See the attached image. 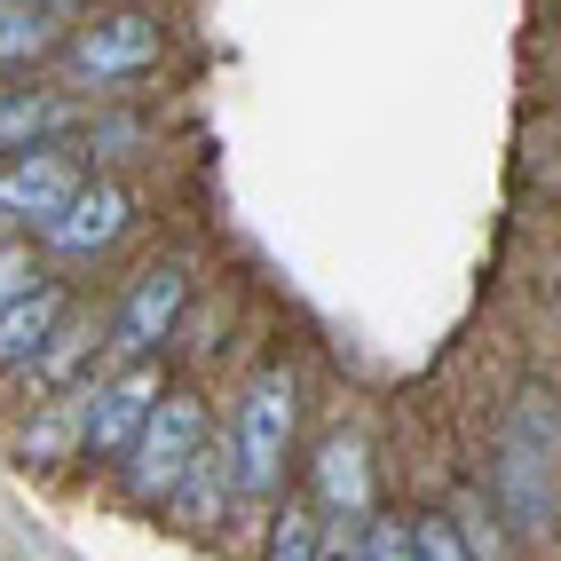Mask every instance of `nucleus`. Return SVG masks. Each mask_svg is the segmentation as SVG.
Instances as JSON below:
<instances>
[{
  "label": "nucleus",
  "mask_w": 561,
  "mask_h": 561,
  "mask_svg": "<svg viewBox=\"0 0 561 561\" xmlns=\"http://www.w3.org/2000/svg\"><path fill=\"white\" fill-rule=\"evenodd\" d=\"M301 420H309V371L293 356H261L230 396V427H214L238 467L245 514H270L293 491V474H301Z\"/></svg>",
  "instance_id": "obj_1"
},
{
  "label": "nucleus",
  "mask_w": 561,
  "mask_h": 561,
  "mask_svg": "<svg viewBox=\"0 0 561 561\" xmlns=\"http://www.w3.org/2000/svg\"><path fill=\"white\" fill-rule=\"evenodd\" d=\"M159 64H167V24H159V9L119 0V9H88L80 24H71V32H64V56H56L48 71H56V88H71L80 103H127Z\"/></svg>",
  "instance_id": "obj_2"
},
{
  "label": "nucleus",
  "mask_w": 561,
  "mask_h": 561,
  "mask_svg": "<svg viewBox=\"0 0 561 561\" xmlns=\"http://www.w3.org/2000/svg\"><path fill=\"white\" fill-rule=\"evenodd\" d=\"M206 443H214V396H206V380H167L159 411L135 435V451L111 467V499L135 506V514H159L174 499V482L198 467Z\"/></svg>",
  "instance_id": "obj_3"
},
{
  "label": "nucleus",
  "mask_w": 561,
  "mask_h": 561,
  "mask_svg": "<svg viewBox=\"0 0 561 561\" xmlns=\"http://www.w3.org/2000/svg\"><path fill=\"white\" fill-rule=\"evenodd\" d=\"M191 293H198V253L191 245H167V253L142 261V270L119 285V301L103 309V371L167 364V341H174L182 309H191Z\"/></svg>",
  "instance_id": "obj_4"
},
{
  "label": "nucleus",
  "mask_w": 561,
  "mask_h": 561,
  "mask_svg": "<svg viewBox=\"0 0 561 561\" xmlns=\"http://www.w3.org/2000/svg\"><path fill=\"white\" fill-rule=\"evenodd\" d=\"M482 499H491V514L506 522V538L522 553L561 546V467L538 451V443H522L506 420L491 435V459H482Z\"/></svg>",
  "instance_id": "obj_5"
},
{
  "label": "nucleus",
  "mask_w": 561,
  "mask_h": 561,
  "mask_svg": "<svg viewBox=\"0 0 561 561\" xmlns=\"http://www.w3.org/2000/svg\"><path fill=\"white\" fill-rule=\"evenodd\" d=\"M142 230V191L127 174H88L80 198H71L41 238H32V253L48 261V270H103L111 253H127V238Z\"/></svg>",
  "instance_id": "obj_6"
},
{
  "label": "nucleus",
  "mask_w": 561,
  "mask_h": 561,
  "mask_svg": "<svg viewBox=\"0 0 561 561\" xmlns=\"http://www.w3.org/2000/svg\"><path fill=\"white\" fill-rule=\"evenodd\" d=\"M167 380H174L167 364H119V371H95V380L80 388V459H71V467L111 482V467L135 451L142 420L159 411Z\"/></svg>",
  "instance_id": "obj_7"
},
{
  "label": "nucleus",
  "mask_w": 561,
  "mask_h": 561,
  "mask_svg": "<svg viewBox=\"0 0 561 561\" xmlns=\"http://www.w3.org/2000/svg\"><path fill=\"white\" fill-rule=\"evenodd\" d=\"M293 491L317 506V522H348V530H356L364 514H380V459H371V435L356 420L324 427L309 443L301 474H293Z\"/></svg>",
  "instance_id": "obj_8"
},
{
  "label": "nucleus",
  "mask_w": 561,
  "mask_h": 561,
  "mask_svg": "<svg viewBox=\"0 0 561 561\" xmlns=\"http://www.w3.org/2000/svg\"><path fill=\"white\" fill-rule=\"evenodd\" d=\"M80 151L71 142H48V151H24V159H0V238H41L48 221L80 198Z\"/></svg>",
  "instance_id": "obj_9"
},
{
  "label": "nucleus",
  "mask_w": 561,
  "mask_h": 561,
  "mask_svg": "<svg viewBox=\"0 0 561 561\" xmlns=\"http://www.w3.org/2000/svg\"><path fill=\"white\" fill-rule=\"evenodd\" d=\"M95 371H103V309H95V301H71V317L48 332V348L9 380V396H16V411H32V403L80 396Z\"/></svg>",
  "instance_id": "obj_10"
},
{
  "label": "nucleus",
  "mask_w": 561,
  "mask_h": 561,
  "mask_svg": "<svg viewBox=\"0 0 561 561\" xmlns=\"http://www.w3.org/2000/svg\"><path fill=\"white\" fill-rule=\"evenodd\" d=\"M88 119V103L56 88V80H24V88H0V159H24V151H48V142H71Z\"/></svg>",
  "instance_id": "obj_11"
},
{
  "label": "nucleus",
  "mask_w": 561,
  "mask_h": 561,
  "mask_svg": "<svg viewBox=\"0 0 561 561\" xmlns=\"http://www.w3.org/2000/svg\"><path fill=\"white\" fill-rule=\"evenodd\" d=\"M71 301H80V277H56V270H48L41 285H24L16 301L0 309V388H9L16 371L48 348V332L71 317Z\"/></svg>",
  "instance_id": "obj_12"
},
{
  "label": "nucleus",
  "mask_w": 561,
  "mask_h": 561,
  "mask_svg": "<svg viewBox=\"0 0 561 561\" xmlns=\"http://www.w3.org/2000/svg\"><path fill=\"white\" fill-rule=\"evenodd\" d=\"M159 514L174 522V530H198V538L245 514V499H238V467H230V451H221V435H214L206 451H198V467L174 482V499H167Z\"/></svg>",
  "instance_id": "obj_13"
},
{
  "label": "nucleus",
  "mask_w": 561,
  "mask_h": 561,
  "mask_svg": "<svg viewBox=\"0 0 561 561\" xmlns=\"http://www.w3.org/2000/svg\"><path fill=\"white\" fill-rule=\"evenodd\" d=\"M80 459V396H56V403H32L16 435H9V467L24 474H56Z\"/></svg>",
  "instance_id": "obj_14"
},
{
  "label": "nucleus",
  "mask_w": 561,
  "mask_h": 561,
  "mask_svg": "<svg viewBox=\"0 0 561 561\" xmlns=\"http://www.w3.org/2000/svg\"><path fill=\"white\" fill-rule=\"evenodd\" d=\"M142 142H159V127H151V111H142V103H88L71 151H80L88 174H119V159H135Z\"/></svg>",
  "instance_id": "obj_15"
},
{
  "label": "nucleus",
  "mask_w": 561,
  "mask_h": 561,
  "mask_svg": "<svg viewBox=\"0 0 561 561\" xmlns=\"http://www.w3.org/2000/svg\"><path fill=\"white\" fill-rule=\"evenodd\" d=\"M64 16L48 9H24V0H0V80H16V71H48L64 56Z\"/></svg>",
  "instance_id": "obj_16"
},
{
  "label": "nucleus",
  "mask_w": 561,
  "mask_h": 561,
  "mask_svg": "<svg viewBox=\"0 0 561 561\" xmlns=\"http://www.w3.org/2000/svg\"><path fill=\"white\" fill-rule=\"evenodd\" d=\"M317 546H324V522L301 491H285L261 514V561H317Z\"/></svg>",
  "instance_id": "obj_17"
},
{
  "label": "nucleus",
  "mask_w": 561,
  "mask_h": 561,
  "mask_svg": "<svg viewBox=\"0 0 561 561\" xmlns=\"http://www.w3.org/2000/svg\"><path fill=\"white\" fill-rule=\"evenodd\" d=\"M411 561H482V553L467 546V530L443 506H420L411 514Z\"/></svg>",
  "instance_id": "obj_18"
},
{
  "label": "nucleus",
  "mask_w": 561,
  "mask_h": 561,
  "mask_svg": "<svg viewBox=\"0 0 561 561\" xmlns=\"http://www.w3.org/2000/svg\"><path fill=\"white\" fill-rule=\"evenodd\" d=\"M356 561H411V514H364L356 522Z\"/></svg>",
  "instance_id": "obj_19"
},
{
  "label": "nucleus",
  "mask_w": 561,
  "mask_h": 561,
  "mask_svg": "<svg viewBox=\"0 0 561 561\" xmlns=\"http://www.w3.org/2000/svg\"><path fill=\"white\" fill-rule=\"evenodd\" d=\"M41 277H48V261L32 253V238H0V309H9L24 285H41Z\"/></svg>",
  "instance_id": "obj_20"
},
{
  "label": "nucleus",
  "mask_w": 561,
  "mask_h": 561,
  "mask_svg": "<svg viewBox=\"0 0 561 561\" xmlns=\"http://www.w3.org/2000/svg\"><path fill=\"white\" fill-rule=\"evenodd\" d=\"M24 9H48V16H64V24H80L95 0H24Z\"/></svg>",
  "instance_id": "obj_21"
},
{
  "label": "nucleus",
  "mask_w": 561,
  "mask_h": 561,
  "mask_svg": "<svg viewBox=\"0 0 561 561\" xmlns=\"http://www.w3.org/2000/svg\"><path fill=\"white\" fill-rule=\"evenodd\" d=\"M553 403H561V396H553Z\"/></svg>",
  "instance_id": "obj_22"
}]
</instances>
